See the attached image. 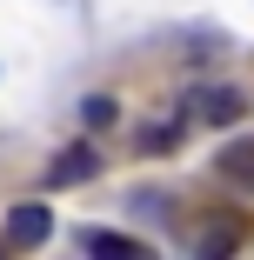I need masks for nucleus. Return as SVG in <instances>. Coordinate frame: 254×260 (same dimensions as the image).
I'll return each mask as SVG.
<instances>
[{
	"label": "nucleus",
	"instance_id": "f257e3e1",
	"mask_svg": "<svg viewBox=\"0 0 254 260\" xmlns=\"http://www.w3.org/2000/svg\"><path fill=\"white\" fill-rule=\"evenodd\" d=\"M187 114L208 120V127H234V120L247 114V100H241L234 87H194V93H187Z\"/></svg>",
	"mask_w": 254,
	"mask_h": 260
},
{
	"label": "nucleus",
	"instance_id": "f03ea898",
	"mask_svg": "<svg viewBox=\"0 0 254 260\" xmlns=\"http://www.w3.org/2000/svg\"><path fill=\"white\" fill-rule=\"evenodd\" d=\"M47 234H54V214H47L40 200H20L14 214H7V240H14V247H40Z\"/></svg>",
	"mask_w": 254,
	"mask_h": 260
},
{
	"label": "nucleus",
	"instance_id": "7ed1b4c3",
	"mask_svg": "<svg viewBox=\"0 0 254 260\" xmlns=\"http://www.w3.org/2000/svg\"><path fill=\"white\" fill-rule=\"evenodd\" d=\"M94 174H100V153L94 147H67V153H54V167H47V187H80Z\"/></svg>",
	"mask_w": 254,
	"mask_h": 260
},
{
	"label": "nucleus",
	"instance_id": "20e7f679",
	"mask_svg": "<svg viewBox=\"0 0 254 260\" xmlns=\"http://www.w3.org/2000/svg\"><path fill=\"white\" fill-rule=\"evenodd\" d=\"M87 260H154V253L127 234H87Z\"/></svg>",
	"mask_w": 254,
	"mask_h": 260
},
{
	"label": "nucleus",
	"instance_id": "39448f33",
	"mask_svg": "<svg viewBox=\"0 0 254 260\" xmlns=\"http://www.w3.org/2000/svg\"><path fill=\"white\" fill-rule=\"evenodd\" d=\"M208 227H214V234L201 240V260H228V253L241 247V227H247V220H208Z\"/></svg>",
	"mask_w": 254,
	"mask_h": 260
},
{
	"label": "nucleus",
	"instance_id": "423d86ee",
	"mask_svg": "<svg viewBox=\"0 0 254 260\" xmlns=\"http://www.w3.org/2000/svg\"><path fill=\"white\" fill-rule=\"evenodd\" d=\"M221 180L254 187V140H241V147H228V153H221Z\"/></svg>",
	"mask_w": 254,
	"mask_h": 260
},
{
	"label": "nucleus",
	"instance_id": "0eeeda50",
	"mask_svg": "<svg viewBox=\"0 0 254 260\" xmlns=\"http://www.w3.org/2000/svg\"><path fill=\"white\" fill-rule=\"evenodd\" d=\"M80 120H87V127H114V120H121V107H114L107 93H94V100H80Z\"/></svg>",
	"mask_w": 254,
	"mask_h": 260
},
{
	"label": "nucleus",
	"instance_id": "6e6552de",
	"mask_svg": "<svg viewBox=\"0 0 254 260\" xmlns=\"http://www.w3.org/2000/svg\"><path fill=\"white\" fill-rule=\"evenodd\" d=\"M174 140H181V120H161V127H147V134H140V153H167Z\"/></svg>",
	"mask_w": 254,
	"mask_h": 260
}]
</instances>
